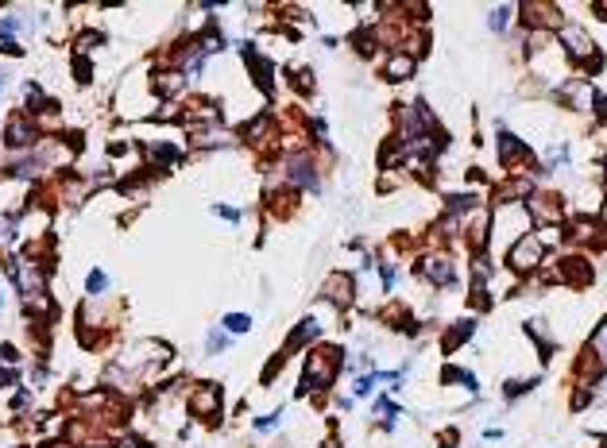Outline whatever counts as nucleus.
<instances>
[{"label":"nucleus","instance_id":"nucleus-6","mask_svg":"<svg viewBox=\"0 0 607 448\" xmlns=\"http://www.w3.org/2000/svg\"><path fill=\"white\" fill-rule=\"evenodd\" d=\"M426 278H433L437 286L452 283V263L445 259V255H433V259H426Z\"/></svg>","mask_w":607,"mask_h":448},{"label":"nucleus","instance_id":"nucleus-11","mask_svg":"<svg viewBox=\"0 0 607 448\" xmlns=\"http://www.w3.org/2000/svg\"><path fill=\"white\" fill-rule=\"evenodd\" d=\"M565 271H568V278H573V283H588V278H592V274H588L592 267H588L584 259H568Z\"/></svg>","mask_w":607,"mask_h":448},{"label":"nucleus","instance_id":"nucleus-12","mask_svg":"<svg viewBox=\"0 0 607 448\" xmlns=\"http://www.w3.org/2000/svg\"><path fill=\"white\" fill-rule=\"evenodd\" d=\"M588 352H596V356H604L607 360V321L596 329V336H592V344H588Z\"/></svg>","mask_w":607,"mask_h":448},{"label":"nucleus","instance_id":"nucleus-18","mask_svg":"<svg viewBox=\"0 0 607 448\" xmlns=\"http://www.w3.org/2000/svg\"><path fill=\"white\" fill-rule=\"evenodd\" d=\"M217 213L225 216V221H236V216H240V213H236V209H232V205H217Z\"/></svg>","mask_w":607,"mask_h":448},{"label":"nucleus","instance_id":"nucleus-15","mask_svg":"<svg viewBox=\"0 0 607 448\" xmlns=\"http://www.w3.org/2000/svg\"><path fill=\"white\" fill-rule=\"evenodd\" d=\"M178 81H182L178 74H163V78H159V89H163V93H175V89H178Z\"/></svg>","mask_w":607,"mask_h":448},{"label":"nucleus","instance_id":"nucleus-9","mask_svg":"<svg viewBox=\"0 0 607 448\" xmlns=\"http://www.w3.org/2000/svg\"><path fill=\"white\" fill-rule=\"evenodd\" d=\"M317 336V321H302L298 329H294V336H290V344H286V352H298L306 340H314Z\"/></svg>","mask_w":607,"mask_h":448},{"label":"nucleus","instance_id":"nucleus-17","mask_svg":"<svg viewBox=\"0 0 607 448\" xmlns=\"http://www.w3.org/2000/svg\"><path fill=\"white\" fill-rule=\"evenodd\" d=\"M275 425H279V414H275V418H259V421H255V429H263V433H267V429H275Z\"/></svg>","mask_w":607,"mask_h":448},{"label":"nucleus","instance_id":"nucleus-8","mask_svg":"<svg viewBox=\"0 0 607 448\" xmlns=\"http://www.w3.org/2000/svg\"><path fill=\"white\" fill-rule=\"evenodd\" d=\"M410 74H414V59H410V54H395V59L387 62V78H391V81L410 78Z\"/></svg>","mask_w":607,"mask_h":448},{"label":"nucleus","instance_id":"nucleus-3","mask_svg":"<svg viewBox=\"0 0 607 448\" xmlns=\"http://www.w3.org/2000/svg\"><path fill=\"white\" fill-rule=\"evenodd\" d=\"M190 414L201 421H217V414H221V390L217 387H197L194 394H190Z\"/></svg>","mask_w":607,"mask_h":448},{"label":"nucleus","instance_id":"nucleus-13","mask_svg":"<svg viewBox=\"0 0 607 448\" xmlns=\"http://www.w3.org/2000/svg\"><path fill=\"white\" fill-rule=\"evenodd\" d=\"M225 329L248 332V329H252V317H248V313H228V317H225Z\"/></svg>","mask_w":607,"mask_h":448},{"label":"nucleus","instance_id":"nucleus-16","mask_svg":"<svg viewBox=\"0 0 607 448\" xmlns=\"http://www.w3.org/2000/svg\"><path fill=\"white\" fill-rule=\"evenodd\" d=\"M507 16H510V8H495V23H491V28L503 31V28H507Z\"/></svg>","mask_w":607,"mask_h":448},{"label":"nucleus","instance_id":"nucleus-19","mask_svg":"<svg viewBox=\"0 0 607 448\" xmlns=\"http://www.w3.org/2000/svg\"><path fill=\"white\" fill-rule=\"evenodd\" d=\"M372 387H375V379H360L356 383V394H372Z\"/></svg>","mask_w":607,"mask_h":448},{"label":"nucleus","instance_id":"nucleus-5","mask_svg":"<svg viewBox=\"0 0 607 448\" xmlns=\"http://www.w3.org/2000/svg\"><path fill=\"white\" fill-rule=\"evenodd\" d=\"M325 298H333V305H348L352 302V278L337 271L329 283H325Z\"/></svg>","mask_w":607,"mask_h":448},{"label":"nucleus","instance_id":"nucleus-22","mask_svg":"<svg viewBox=\"0 0 607 448\" xmlns=\"http://www.w3.org/2000/svg\"><path fill=\"white\" fill-rule=\"evenodd\" d=\"M43 448H70V445H59V440H50V445H43Z\"/></svg>","mask_w":607,"mask_h":448},{"label":"nucleus","instance_id":"nucleus-10","mask_svg":"<svg viewBox=\"0 0 607 448\" xmlns=\"http://www.w3.org/2000/svg\"><path fill=\"white\" fill-rule=\"evenodd\" d=\"M4 139H8V147H23V143H28V120L16 116L8 124V136H4Z\"/></svg>","mask_w":607,"mask_h":448},{"label":"nucleus","instance_id":"nucleus-20","mask_svg":"<svg viewBox=\"0 0 607 448\" xmlns=\"http://www.w3.org/2000/svg\"><path fill=\"white\" fill-rule=\"evenodd\" d=\"M225 348V336H209V352H221Z\"/></svg>","mask_w":607,"mask_h":448},{"label":"nucleus","instance_id":"nucleus-14","mask_svg":"<svg viewBox=\"0 0 607 448\" xmlns=\"http://www.w3.org/2000/svg\"><path fill=\"white\" fill-rule=\"evenodd\" d=\"M86 286H89V294H101V290L108 286V278H105L101 271H93V274H89V283H86Z\"/></svg>","mask_w":607,"mask_h":448},{"label":"nucleus","instance_id":"nucleus-2","mask_svg":"<svg viewBox=\"0 0 607 448\" xmlns=\"http://www.w3.org/2000/svg\"><path fill=\"white\" fill-rule=\"evenodd\" d=\"M541 252H546V247H541V240L538 236H526V240H519V244L510 247V267H515V271H534V267L541 263Z\"/></svg>","mask_w":607,"mask_h":448},{"label":"nucleus","instance_id":"nucleus-21","mask_svg":"<svg viewBox=\"0 0 607 448\" xmlns=\"http://www.w3.org/2000/svg\"><path fill=\"white\" fill-rule=\"evenodd\" d=\"M596 12H599V16H604V20H607V0H604V4H596Z\"/></svg>","mask_w":607,"mask_h":448},{"label":"nucleus","instance_id":"nucleus-4","mask_svg":"<svg viewBox=\"0 0 607 448\" xmlns=\"http://www.w3.org/2000/svg\"><path fill=\"white\" fill-rule=\"evenodd\" d=\"M561 43H565V50H568V59H592V39L584 35V28H577V23H565L561 28Z\"/></svg>","mask_w":607,"mask_h":448},{"label":"nucleus","instance_id":"nucleus-7","mask_svg":"<svg viewBox=\"0 0 607 448\" xmlns=\"http://www.w3.org/2000/svg\"><path fill=\"white\" fill-rule=\"evenodd\" d=\"M534 216H538V221H557V216H561V209H557V197H549V194H538V197H534Z\"/></svg>","mask_w":607,"mask_h":448},{"label":"nucleus","instance_id":"nucleus-1","mask_svg":"<svg viewBox=\"0 0 607 448\" xmlns=\"http://www.w3.org/2000/svg\"><path fill=\"white\" fill-rule=\"evenodd\" d=\"M333 360H341V352H317V356H310V360H306L302 390H310V387H329V383H333V375H337V363H333Z\"/></svg>","mask_w":607,"mask_h":448},{"label":"nucleus","instance_id":"nucleus-23","mask_svg":"<svg viewBox=\"0 0 607 448\" xmlns=\"http://www.w3.org/2000/svg\"><path fill=\"white\" fill-rule=\"evenodd\" d=\"M604 224H607V201H604Z\"/></svg>","mask_w":607,"mask_h":448}]
</instances>
